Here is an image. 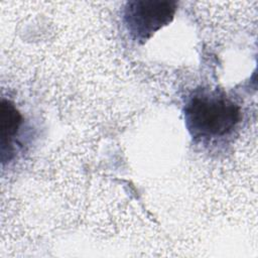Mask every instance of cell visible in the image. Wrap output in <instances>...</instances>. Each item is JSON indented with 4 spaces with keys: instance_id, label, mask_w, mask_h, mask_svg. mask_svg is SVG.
I'll return each instance as SVG.
<instances>
[{
    "instance_id": "1",
    "label": "cell",
    "mask_w": 258,
    "mask_h": 258,
    "mask_svg": "<svg viewBox=\"0 0 258 258\" xmlns=\"http://www.w3.org/2000/svg\"><path fill=\"white\" fill-rule=\"evenodd\" d=\"M240 108L218 92H203L189 99L184 109L186 127L195 138L220 137L239 123Z\"/></svg>"
},
{
    "instance_id": "2",
    "label": "cell",
    "mask_w": 258,
    "mask_h": 258,
    "mask_svg": "<svg viewBox=\"0 0 258 258\" xmlns=\"http://www.w3.org/2000/svg\"><path fill=\"white\" fill-rule=\"evenodd\" d=\"M175 1L134 0L126 3L124 22L131 38L138 43L147 41L167 25L176 11Z\"/></svg>"
},
{
    "instance_id": "3",
    "label": "cell",
    "mask_w": 258,
    "mask_h": 258,
    "mask_svg": "<svg viewBox=\"0 0 258 258\" xmlns=\"http://www.w3.org/2000/svg\"><path fill=\"white\" fill-rule=\"evenodd\" d=\"M22 116L16 109L14 104L6 99L1 101V153L2 159L7 155V160H10L12 155V141L17 135Z\"/></svg>"
}]
</instances>
